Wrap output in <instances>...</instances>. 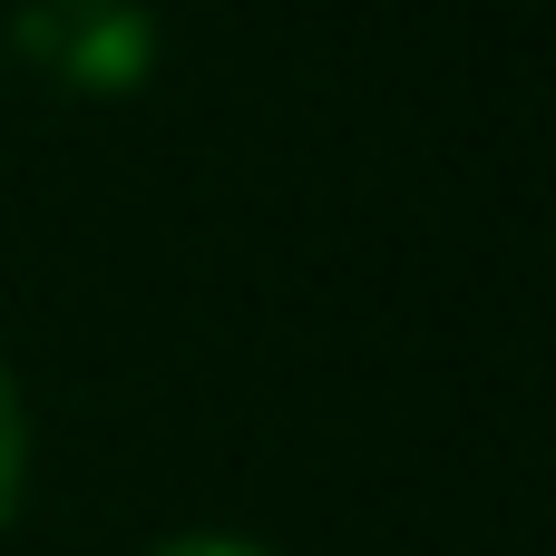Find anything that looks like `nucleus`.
<instances>
[{"label": "nucleus", "instance_id": "2", "mask_svg": "<svg viewBox=\"0 0 556 556\" xmlns=\"http://www.w3.org/2000/svg\"><path fill=\"white\" fill-rule=\"evenodd\" d=\"M156 556H264V547H244V538H176V547H156Z\"/></svg>", "mask_w": 556, "mask_h": 556}, {"label": "nucleus", "instance_id": "1", "mask_svg": "<svg viewBox=\"0 0 556 556\" xmlns=\"http://www.w3.org/2000/svg\"><path fill=\"white\" fill-rule=\"evenodd\" d=\"M20 469H29V420H20V391L0 371V518L20 508Z\"/></svg>", "mask_w": 556, "mask_h": 556}]
</instances>
